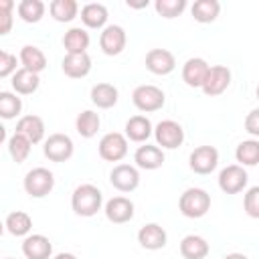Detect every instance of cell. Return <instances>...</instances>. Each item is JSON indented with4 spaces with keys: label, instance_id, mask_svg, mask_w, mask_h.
<instances>
[{
    "label": "cell",
    "instance_id": "33",
    "mask_svg": "<svg viewBox=\"0 0 259 259\" xmlns=\"http://www.w3.org/2000/svg\"><path fill=\"white\" fill-rule=\"evenodd\" d=\"M30 146H32V142H30L26 136L18 134V132H14V134L8 138V152H10V156H12V160H14L16 164H22V162L28 158Z\"/></svg>",
    "mask_w": 259,
    "mask_h": 259
},
{
    "label": "cell",
    "instance_id": "10",
    "mask_svg": "<svg viewBox=\"0 0 259 259\" xmlns=\"http://www.w3.org/2000/svg\"><path fill=\"white\" fill-rule=\"evenodd\" d=\"M188 164L196 174H210L219 164V150L214 146H198L192 150Z\"/></svg>",
    "mask_w": 259,
    "mask_h": 259
},
{
    "label": "cell",
    "instance_id": "38",
    "mask_svg": "<svg viewBox=\"0 0 259 259\" xmlns=\"http://www.w3.org/2000/svg\"><path fill=\"white\" fill-rule=\"evenodd\" d=\"M12 8L14 2L12 0H0V34H8L12 28Z\"/></svg>",
    "mask_w": 259,
    "mask_h": 259
},
{
    "label": "cell",
    "instance_id": "24",
    "mask_svg": "<svg viewBox=\"0 0 259 259\" xmlns=\"http://www.w3.org/2000/svg\"><path fill=\"white\" fill-rule=\"evenodd\" d=\"M20 63H22V69H28L36 75L47 69V57L34 45H26V47L20 49Z\"/></svg>",
    "mask_w": 259,
    "mask_h": 259
},
{
    "label": "cell",
    "instance_id": "30",
    "mask_svg": "<svg viewBox=\"0 0 259 259\" xmlns=\"http://www.w3.org/2000/svg\"><path fill=\"white\" fill-rule=\"evenodd\" d=\"M32 229V219L24 210H14L6 217V231L14 237H26Z\"/></svg>",
    "mask_w": 259,
    "mask_h": 259
},
{
    "label": "cell",
    "instance_id": "3",
    "mask_svg": "<svg viewBox=\"0 0 259 259\" xmlns=\"http://www.w3.org/2000/svg\"><path fill=\"white\" fill-rule=\"evenodd\" d=\"M53 188H55V176H53L51 170L38 166V168H32V170L26 172V176H24V190H26L28 196L42 198Z\"/></svg>",
    "mask_w": 259,
    "mask_h": 259
},
{
    "label": "cell",
    "instance_id": "6",
    "mask_svg": "<svg viewBox=\"0 0 259 259\" xmlns=\"http://www.w3.org/2000/svg\"><path fill=\"white\" fill-rule=\"evenodd\" d=\"M154 138H156V144L158 146H162L166 150H174V148L182 146V142H184V130L174 119H162L154 127Z\"/></svg>",
    "mask_w": 259,
    "mask_h": 259
},
{
    "label": "cell",
    "instance_id": "44",
    "mask_svg": "<svg viewBox=\"0 0 259 259\" xmlns=\"http://www.w3.org/2000/svg\"><path fill=\"white\" fill-rule=\"evenodd\" d=\"M255 95H257V99H259V85H257V89H255Z\"/></svg>",
    "mask_w": 259,
    "mask_h": 259
},
{
    "label": "cell",
    "instance_id": "11",
    "mask_svg": "<svg viewBox=\"0 0 259 259\" xmlns=\"http://www.w3.org/2000/svg\"><path fill=\"white\" fill-rule=\"evenodd\" d=\"M109 182L113 188H117L119 192H132L138 188L140 184V172L136 166L130 164H117L113 166L111 174H109Z\"/></svg>",
    "mask_w": 259,
    "mask_h": 259
},
{
    "label": "cell",
    "instance_id": "8",
    "mask_svg": "<svg viewBox=\"0 0 259 259\" xmlns=\"http://www.w3.org/2000/svg\"><path fill=\"white\" fill-rule=\"evenodd\" d=\"M247 172L243 166L239 164H231L227 168L221 170L219 174V188L225 192V194H239L245 186H247Z\"/></svg>",
    "mask_w": 259,
    "mask_h": 259
},
{
    "label": "cell",
    "instance_id": "25",
    "mask_svg": "<svg viewBox=\"0 0 259 259\" xmlns=\"http://www.w3.org/2000/svg\"><path fill=\"white\" fill-rule=\"evenodd\" d=\"M12 89L16 91V93H20V95H30V93H34L36 89H38V85H40V79H38V75L36 73H32V71H28V69H18L14 75H12Z\"/></svg>",
    "mask_w": 259,
    "mask_h": 259
},
{
    "label": "cell",
    "instance_id": "9",
    "mask_svg": "<svg viewBox=\"0 0 259 259\" xmlns=\"http://www.w3.org/2000/svg\"><path fill=\"white\" fill-rule=\"evenodd\" d=\"M125 30L119 24H107L99 34V47L107 57H115L125 49Z\"/></svg>",
    "mask_w": 259,
    "mask_h": 259
},
{
    "label": "cell",
    "instance_id": "13",
    "mask_svg": "<svg viewBox=\"0 0 259 259\" xmlns=\"http://www.w3.org/2000/svg\"><path fill=\"white\" fill-rule=\"evenodd\" d=\"M105 217L109 223H115V225H123L127 221L134 219V202L125 196H113L105 202V208H103Z\"/></svg>",
    "mask_w": 259,
    "mask_h": 259
},
{
    "label": "cell",
    "instance_id": "12",
    "mask_svg": "<svg viewBox=\"0 0 259 259\" xmlns=\"http://www.w3.org/2000/svg\"><path fill=\"white\" fill-rule=\"evenodd\" d=\"M229 85H231V71H229V67H225V65H212L208 69V75H206V79H204V83H202L200 89L206 95L217 97V95L225 93Z\"/></svg>",
    "mask_w": 259,
    "mask_h": 259
},
{
    "label": "cell",
    "instance_id": "37",
    "mask_svg": "<svg viewBox=\"0 0 259 259\" xmlns=\"http://www.w3.org/2000/svg\"><path fill=\"white\" fill-rule=\"evenodd\" d=\"M243 208L251 219H259V186H251L243 196Z\"/></svg>",
    "mask_w": 259,
    "mask_h": 259
},
{
    "label": "cell",
    "instance_id": "35",
    "mask_svg": "<svg viewBox=\"0 0 259 259\" xmlns=\"http://www.w3.org/2000/svg\"><path fill=\"white\" fill-rule=\"evenodd\" d=\"M22 111V99L16 93L2 91L0 93V115L2 119H14Z\"/></svg>",
    "mask_w": 259,
    "mask_h": 259
},
{
    "label": "cell",
    "instance_id": "41",
    "mask_svg": "<svg viewBox=\"0 0 259 259\" xmlns=\"http://www.w3.org/2000/svg\"><path fill=\"white\" fill-rule=\"evenodd\" d=\"M223 259H249V257L243 255V253H229V255H225Z\"/></svg>",
    "mask_w": 259,
    "mask_h": 259
},
{
    "label": "cell",
    "instance_id": "36",
    "mask_svg": "<svg viewBox=\"0 0 259 259\" xmlns=\"http://www.w3.org/2000/svg\"><path fill=\"white\" fill-rule=\"evenodd\" d=\"M154 8L162 18H176L186 10V0H156Z\"/></svg>",
    "mask_w": 259,
    "mask_h": 259
},
{
    "label": "cell",
    "instance_id": "29",
    "mask_svg": "<svg viewBox=\"0 0 259 259\" xmlns=\"http://www.w3.org/2000/svg\"><path fill=\"white\" fill-rule=\"evenodd\" d=\"M192 16L196 22H202V24H208V22H214L219 12H221V4L217 0H196L190 8Z\"/></svg>",
    "mask_w": 259,
    "mask_h": 259
},
{
    "label": "cell",
    "instance_id": "1",
    "mask_svg": "<svg viewBox=\"0 0 259 259\" xmlns=\"http://www.w3.org/2000/svg\"><path fill=\"white\" fill-rule=\"evenodd\" d=\"M103 204V194L97 186L93 184H79L73 190L71 196V206L75 210V214L79 217H93L97 214V210H101Z\"/></svg>",
    "mask_w": 259,
    "mask_h": 259
},
{
    "label": "cell",
    "instance_id": "5",
    "mask_svg": "<svg viewBox=\"0 0 259 259\" xmlns=\"http://www.w3.org/2000/svg\"><path fill=\"white\" fill-rule=\"evenodd\" d=\"M97 150L105 162H119L127 154V138L119 132H109L99 140Z\"/></svg>",
    "mask_w": 259,
    "mask_h": 259
},
{
    "label": "cell",
    "instance_id": "20",
    "mask_svg": "<svg viewBox=\"0 0 259 259\" xmlns=\"http://www.w3.org/2000/svg\"><path fill=\"white\" fill-rule=\"evenodd\" d=\"M152 134H154V127H152V121L146 115H134L125 121V138L132 140V142L142 144Z\"/></svg>",
    "mask_w": 259,
    "mask_h": 259
},
{
    "label": "cell",
    "instance_id": "27",
    "mask_svg": "<svg viewBox=\"0 0 259 259\" xmlns=\"http://www.w3.org/2000/svg\"><path fill=\"white\" fill-rule=\"evenodd\" d=\"M91 101L99 109H109L117 103V89L111 83H97L91 87Z\"/></svg>",
    "mask_w": 259,
    "mask_h": 259
},
{
    "label": "cell",
    "instance_id": "32",
    "mask_svg": "<svg viewBox=\"0 0 259 259\" xmlns=\"http://www.w3.org/2000/svg\"><path fill=\"white\" fill-rule=\"evenodd\" d=\"M49 12L57 22H71L79 12V4L75 0H53Z\"/></svg>",
    "mask_w": 259,
    "mask_h": 259
},
{
    "label": "cell",
    "instance_id": "17",
    "mask_svg": "<svg viewBox=\"0 0 259 259\" xmlns=\"http://www.w3.org/2000/svg\"><path fill=\"white\" fill-rule=\"evenodd\" d=\"M208 69H210V65L204 59L192 57L182 67V81L188 87H202V83H204V79L208 75Z\"/></svg>",
    "mask_w": 259,
    "mask_h": 259
},
{
    "label": "cell",
    "instance_id": "23",
    "mask_svg": "<svg viewBox=\"0 0 259 259\" xmlns=\"http://www.w3.org/2000/svg\"><path fill=\"white\" fill-rule=\"evenodd\" d=\"M81 22L87 28H105L107 22V8L97 2H89L81 8Z\"/></svg>",
    "mask_w": 259,
    "mask_h": 259
},
{
    "label": "cell",
    "instance_id": "18",
    "mask_svg": "<svg viewBox=\"0 0 259 259\" xmlns=\"http://www.w3.org/2000/svg\"><path fill=\"white\" fill-rule=\"evenodd\" d=\"M134 162L142 170H158L164 164V152L160 146H140L134 154Z\"/></svg>",
    "mask_w": 259,
    "mask_h": 259
},
{
    "label": "cell",
    "instance_id": "34",
    "mask_svg": "<svg viewBox=\"0 0 259 259\" xmlns=\"http://www.w3.org/2000/svg\"><path fill=\"white\" fill-rule=\"evenodd\" d=\"M16 12L24 22L34 24L45 16V2H40V0H22V2H18Z\"/></svg>",
    "mask_w": 259,
    "mask_h": 259
},
{
    "label": "cell",
    "instance_id": "42",
    "mask_svg": "<svg viewBox=\"0 0 259 259\" xmlns=\"http://www.w3.org/2000/svg\"><path fill=\"white\" fill-rule=\"evenodd\" d=\"M148 4H150L148 0H144V2H140V4H134V2H130V0H127V6H130V8H146Z\"/></svg>",
    "mask_w": 259,
    "mask_h": 259
},
{
    "label": "cell",
    "instance_id": "21",
    "mask_svg": "<svg viewBox=\"0 0 259 259\" xmlns=\"http://www.w3.org/2000/svg\"><path fill=\"white\" fill-rule=\"evenodd\" d=\"M210 247L204 237L200 235H186L180 241V255L184 259H204L208 255Z\"/></svg>",
    "mask_w": 259,
    "mask_h": 259
},
{
    "label": "cell",
    "instance_id": "40",
    "mask_svg": "<svg viewBox=\"0 0 259 259\" xmlns=\"http://www.w3.org/2000/svg\"><path fill=\"white\" fill-rule=\"evenodd\" d=\"M245 132L251 134L253 138H259V107L251 109L245 117Z\"/></svg>",
    "mask_w": 259,
    "mask_h": 259
},
{
    "label": "cell",
    "instance_id": "39",
    "mask_svg": "<svg viewBox=\"0 0 259 259\" xmlns=\"http://www.w3.org/2000/svg\"><path fill=\"white\" fill-rule=\"evenodd\" d=\"M16 69V55L8 53V51H0V77L6 79L10 75H14Z\"/></svg>",
    "mask_w": 259,
    "mask_h": 259
},
{
    "label": "cell",
    "instance_id": "19",
    "mask_svg": "<svg viewBox=\"0 0 259 259\" xmlns=\"http://www.w3.org/2000/svg\"><path fill=\"white\" fill-rule=\"evenodd\" d=\"M22 253L26 259H51L53 245L45 235H28L22 241Z\"/></svg>",
    "mask_w": 259,
    "mask_h": 259
},
{
    "label": "cell",
    "instance_id": "43",
    "mask_svg": "<svg viewBox=\"0 0 259 259\" xmlns=\"http://www.w3.org/2000/svg\"><path fill=\"white\" fill-rule=\"evenodd\" d=\"M55 259H77L73 253H59V255H55Z\"/></svg>",
    "mask_w": 259,
    "mask_h": 259
},
{
    "label": "cell",
    "instance_id": "26",
    "mask_svg": "<svg viewBox=\"0 0 259 259\" xmlns=\"http://www.w3.org/2000/svg\"><path fill=\"white\" fill-rule=\"evenodd\" d=\"M89 32L81 26H73L65 32L63 36V47L67 49V53H87L89 47Z\"/></svg>",
    "mask_w": 259,
    "mask_h": 259
},
{
    "label": "cell",
    "instance_id": "14",
    "mask_svg": "<svg viewBox=\"0 0 259 259\" xmlns=\"http://www.w3.org/2000/svg\"><path fill=\"white\" fill-rule=\"evenodd\" d=\"M176 67V59L168 49H152L146 55V69L154 75H170Z\"/></svg>",
    "mask_w": 259,
    "mask_h": 259
},
{
    "label": "cell",
    "instance_id": "22",
    "mask_svg": "<svg viewBox=\"0 0 259 259\" xmlns=\"http://www.w3.org/2000/svg\"><path fill=\"white\" fill-rule=\"evenodd\" d=\"M16 132L26 136L32 144H38L45 138V121L38 115H24L16 121Z\"/></svg>",
    "mask_w": 259,
    "mask_h": 259
},
{
    "label": "cell",
    "instance_id": "15",
    "mask_svg": "<svg viewBox=\"0 0 259 259\" xmlns=\"http://www.w3.org/2000/svg\"><path fill=\"white\" fill-rule=\"evenodd\" d=\"M61 69L71 79L87 77L91 71V57L87 53H67L61 63Z\"/></svg>",
    "mask_w": 259,
    "mask_h": 259
},
{
    "label": "cell",
    "instance_id": "7",
    "mask_svg": "<svg viewBox=\"0 0 259 259\" xmlns=\"http://www.w3.org/2000/svg\"><path fill=\"white\" fill-rule=\"evenodd\" d=\"M42 152L51 162H67L73 156L75 146H73V140L67 134H51L45 140Z\"/></svg>",
    "mask_w": 259,
    "mask_h": 259
},
{
    "label": "cell",
    "instance_id": "31",
    "mask_svg": "<svg viewBox=\"0 0 259 259\" xmlns=\"http://www.w3.org/2000/svg\"><path fill=\"white\" fill-rule=\"evenodd\" d=\"M235 158L239 166H257L259 164V140H243L235 150Z\"/></svg>",
    "mask_w": 259,
    "mask_h": 259
},
{
    "label": "cell",
    "instance_id": "16",
    "mask_svg": "<svg viewBox=\"0 0 259 259\" xmlns=\"http://www.w3.org/2000/svg\"><path fill=\"white\" fill-rule=\"evenodd\" d=\"M166 241H168V235H166V231L158 223H148V225H144L138 231V243L144 249H148V251L164 249L166 247Z\"/></svg>",
    "mask_w": 259,
    "mask_h": 259
},
{
    "label": "cell",
    "instance_id": "28",
    "mask_svg": "<svg viewBox=\"0 0 259 259\" xmlns=\"http://www.w3.org/2000/svg\"><path fill=\"white\" fill-rule=\"evenodd\" d=\"M99 125H101L99 113H95V111H91V109L81 111V113L77 115V119H75V130H77V134H79L81 138H85V140L93 138V136L99 132Z\"/></svg>",
    "mask_w": 259,
    "mask_h": 259
},
{
    "label": "cell",
    "instance_id": "4",
    "mask_svg": "<svg viewBox=\"0 0 259 259\" xmlns=\"http://www.w3.org/2000/svg\"><path fill=\"white\" fill-rule=\"evenodd\" d=\"M132 101L134 105L144 111V113H152V111H158L164 107V101H166V95L160 87L156 85H138L132 93Z\"/></svg>",
    "mask_w": 259,
    "mask_h": 259
},
{
    "label": "cell",
    "instance_id": "45",
    "mask_svg": "<svg viewBox=\"0 0 259 259\" xmlns=\"http://www.w3.org/2000/svg\"><path fill=\"white\" fill-rule=\"evenodd\" d=\"M6 259H12V257H6Z\"/></svg>",
    "mask_w": 259,
    "mask_h": 259
},
{
    "label": "cell",
    "instance_id": "2",
    "mask_svg": "<svg viewBox=\"0 0 259 259\" xmlns=\"http://www.w3.org/2000/svg\"><path fill=\"white\" fill-rule=\"evenodd\" d=\"M178 208L186 219H200L210 210V194L204 188H186L178 198Z\"/></svg>",
    "mask_w": 259,
    "mask_h": 259
}]
</instances>
